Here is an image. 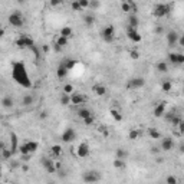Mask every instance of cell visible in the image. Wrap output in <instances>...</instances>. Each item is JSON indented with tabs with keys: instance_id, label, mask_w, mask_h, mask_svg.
I'll return each instance as SVG.
<instances>
[{
	"instance_id": "obj_2",
	"label": "cell",
	"mask_w": 184,
	"mask_h": 184,
	"mask_svg": "<svg viewBox=\"0 0 184 184\" xmlns=\"http://www.w3.org/2000/svg\"><path fill=\"white\" fill-rule=\"evenodd\" d=\"M102 176L98 170H86L82 173V181L85 184H96L101 181Z\"/></svg>"
},
{
	"instance_id": "obj_15",
	"label": "cell",
	"mask_w": 184,
	"mask_h": 184,
	"mask_svg": "<svg viewBox=\"0 0 184 184\" xmlns=\"http://www.w3.org/2000/svg\"><path fill=\"white\" fill-rule=\"evenodd\" d=\"M174 148V141L171 137H165V138H163L161 140V144H160V150L161 151H165V153H168V151H171Z\"/></svg>"
},
{
	"instance_id": "obj_22",
	"label": "cell",
	"mask_w": 184,
	"mask_h": 184,
	"mask_svg": "<svg viewBox=\"0 0 184 184\" xmlns=\"http://www.w3.org/2000/svg\"><path fill=\"white\" fill-rule=\"evenodd\" d=\"M91 115H94V114H92V111H91L89 108H85V106H82V108L78 109V116L82 119V121H84V119H86V118H89Z\"/></svg>"
},
{
	"instance_id": "obj_43",
	"label": "cell",
	"mask_w": 184,
	"mask_h": 184,
	"mask_svg": "<svg viewBox=\"0 0 184 184\" xmlns=\"http://www.w3.org/2000/svg\"><path fill=\"white\" fill-rule=\"evenodd\" d=\"M71 7H72V10H73V12H82V9H81V6H79V2H78V0L72 2Z\"/></svg>"
},
{
	"instance_id": "obj_35",
	"label": "cell",
	"mask_w": 184,
	"mask_h": 184,
	"mask_svg": "<svg viewBox=\"0 0 184 184\" xmlns=\"http://www.w3.org/2000/svg\"><path fill=\"white\" fill-rule=\"evenodd\" d=\"M157 71L161 72V73H165V72H168V63L167 62H158L157 63Z\"/></svg>"
},
{
	"instance_id": "obj_51",
	"label": "cell",
	"mask_w": 184,
	"mask_h": 184,
	"mask_svg": "<svg viewBox=\"0 0 184 184\" xmlns=\"http://www.w3.org/2000/svg\"><path fill=\"white\" fill-rule=\"evenodd\" d=\"M55 168H56V171H61V168H62V164L59 163V161H55Z\"/></svg>"
},
{
	"instance_id": "obj_53",
	"label": "cell",
	"mask_w": 184,
	"mask_h": 184,
	"mask_svg": "<svg viewBox=\"0 0 184 184\" xmlns=\"http://www.w3.org/2000/svg\"><path fill=\"white\" fill-rule=\"evenodd\" d=\"M48 111H42V112H41V118L42 119H45V118H48Z\"/></svg>"
},
{
	"instance_id": "obj_52",
	"label": "cell",
	"mask_w": 184,
	"mask_h": 184,
	"mask_svg": "<svg viewBox=\"0 0 184 184\" xmlns=\"http://www.w3.org/2000/svg\"><path fill=\"white\" fill-rule=\"evenodd\" d=\"M177 45H180V46H184V36H181V35H180V38H178Z\"/></svg>"
},
{
	"instance_id": "obj_37",
	"label": "cell",
	"mask_w": 184,
	"mask_h": 184,
	"mask_svg": "<svg viewBox=\"0 0 184 184\" xmlns=\"http://www.w3.org/2000/svg\"><path fill=\"white\" fill-rule=\"evenodd\" d=\"M59 101H61L62 106H68L69 104H71V98H69V95H66V94H62L61 98H59Z\"/></svg>"
},
{
	"instance_id": "obj_46",
	"label": "cell",
	"mask_w": 184,
	"mask_h": 184,
	"mask_svg": "<svg viewBox=\"0 0 184 184\" xmlns=\"http://www.w3.org/2000/svg\"><path fill=\"white\" fill-rule=\"evenodd\" d=\"M79 2V6H81V9L84 10V9H86V7L89 6V0H78Z\"/></svg>"
},
{
	"instance_id": "obj_49",
	"label": "cell",
	"mask_w": 184,
	"mask_h": 184,
	"mask_svg": "<svg viewBox=\"0 0 184 184\" xmlns=\"http://www.w3.org/2000/svg\"><path fill=\"white\" fill-rule=\"evenodd\" d=\"M163 32H164V27L158 24V26L155 27V33H157V35H160V33H163Z\"/></svg>"
},
{
	"instance_id": "obj_40",
	"label": "cell",
	"mask_w": 184,
	"mask_h": 184,
	"mask_svg": "<svg viewBox=\"0 0 184 184\" xmlns=\"http://www.w3.org/2000/svg\"><path fill=\"white\" fill-rule=\"evenodd\" d=\"M89 9H91L92 12L96 10V9H99L101 7V2H98V0H92V2H89Z\"/></svg>"
},
{
	"instance_id": "obj_4",
	"label": "cell",
	"mask_w": 184,
	"mask_h": 184,
	"mask_svg": "<svg viewBox=\"0 0 184 184\" xmlns=\"http://www.w3.org/2000/svg\"><path fill=\"white\" fill-rule=\"evenodd\" d=\"M7 22H9V24L13 26V27H22L24 24V17L19 10H14V12H12V13L9 14Z\"/></svg>"
},
{
	"instance_id": "obj_31",
	"label": "cell",
	"mask_w": 184,
	"mask_h": 184,
	"mask_svg": "<svg viewBox=\"0 0 184 184\" xmlns=\"http://www.w3.org/2000/svg\"><path fill=\"white\" fill-rule=\"evenodd\" d=\"M51 153H52L53 157H59V155L62 154V147L58 145V144H53V145L51 147Z\"/></svg>"
},
{
	"instance_id": "obj_38",
	"label": "cell",
	"mask_w": 184,
	"mask_h": 184,
	"mask_svg": "<svg viewBox=\"0 0 184 184\" xmlns=\"http://www.w3.org/2000/svg\"><path fill=\"white\" fill-rule=\"evenodd\" d=\"M73 92H75V88H73L72 84H65V85H63V94L71 95V94H73Z\"/></svg>"
},
{
	"instance_id": "obj_30",
	"label": "cell",
	"mask_w": 184,
	"mask_h": 184,
	"mask_svg": "<svg viewBox=\"0 0 184 184\" xmlns=\"http://www.w3.org/2000/svg\"><path fill=\"white\" fill-rule=\"evenodd\" d=\"M109 114H111V116H112V119H115L116 122H121L122 121V115H121V112H119L118 109L112 108L111 111H109Z\"/></svg>"
},
{
	"instance_id": "obj_20",
	"label": "cell",
	"mask_w": 184,
	"mask_h": 184,
	"mask_svg": "<svg viewBox=\"0 0 184 184\" xmlns=\"http://www.w3.org/2000/svg\"><path fill=\"white\" fill-rule=\"evenodd\" d=\"M72 35H73V29L71 26H63L59 30V36H62V38H65V39H71Z\"/></svg>"
},
{
	"instance_id": "obj_13",
	"label": "cell",
	"mask_w": 184,
	"mask_h": 184,
	"mask_svg": "<svg viewBox=\"0 0 184 184\" xmlns=\"http://www.w3.org/2000/svg\"><path fill=\"white\" fill-rule=\"evenodd\" d=\"M165 38H167V45L168 46H170V48H174V46L177 45L180 35H178V32H176V30H170V32H167Z\"/></svg>"
},
{
	"instance_id": "obj_3",
	"label": "cell",
	"mask_w": 184,
	"mask_h": 184,
	"mask_svg": "<svg viewBox=\"0 0 184 184\" xmlns=\"http://www.w3.org/2000/svg\"><path fill=\"white\" fill-rule=\"evenodd\" d=\"M14 43H16L17 48H20V49H29V51H30L33 46H36L33 38H30L29 35H24V33L19 35V38L14 41Z\"/></svg>"
},
{
	"instance_id": "obj_19",
	"label": "cell",
	"mask_w": 184,
	"mask_h": 184,
	"mask_svg": "<svg viewBox=\"0 0 184 184\" xmlns=\"http://www.w3.org/2000/svg\"><path fill=\"white\" fill-rule=\"evenodd\" d=\"M92 92H94L96 96H104L106 94V88L104 84H95V85L92 86Z\"/></svg>"
},
{
	"instance_id": "obj_48",
	"label": "cell",
	"mask_w": 184,
	"mask_h": 184,
	"mask_svg": "<svg viewBox=\"0 0 184 184\" xmlns=\"http://www.w3.org/2000/svg\"><path fill=\"white\" fill-rule=\"evenodd\" d=\"M62 3H63L62 0H52V2H51V6H53V7H58V6H61Z\"/></svg>"
},
{
	"instance_id": "obj_47",
	"label": "cell",
	"mask_w": 184,
	"mask_h": 184,
	"mask_svg": "<svg viewBox=\"0 0 184 184\" xmlns=\"http://www.w3.org/2000/svg\"><path fill=\"white\" fill-rule=\"evenodd\" d=\"M130 56H131V59H138V58H140V52L134 49V51L130 52Z\"/></svg>"
},
{
	"instance_id": "obj_58",
	"label": "cell",
	"mask_w": 184,
	"mask_h": 184,
	"mask_svg": "<svg viewBox=\"0 0 184 184\" xmlns=\"http://www.w3.org/2000/svg\"><path fill=\"white\" fill-rule=\"evenodd\" d=\"M0 29H2V24H0Z\"/></svg>"
},
{
	"instance_id": "obj_55",
	"label": "cell",
	"mask_w": 184,
	"mask_h": 184,
	"mask_svg": "<svg viewBox=\"0 0 184 184\" xmlns=\"http://www.w3.org/2000/svg\"><path fill=\"white\" fill-rule=\"evenodd\" d=\"M49 49H51V48H49L48 45H43V46H42V51H43V52H49Z\"/></svg>"
},
{
	"instance_id": "obj_26",
	"label": "cell",
	"mask_w": 184,
	"mask_h": 184,
	"mask_svg": "<svg viewBox=\"0 0 184 184\" xmlns=\"http://www.w3.org/2000/svg\"><path fill=\"white\" fill-rule=\"evenodd\" d=\"M10 143H12L10 150H12V153L14 154L17 150H19V145H17V135L14 133H10Z\"/></svg>"
},
{
	"instance_id": "obj_24",
	"label": "cell",
	"mask_w": 184,
	"mask_h": 184,
	"mask_svg": "<svg viewBox=\"0 0 184 184\" xmlns=\"http://www.w3.org/2000/svg\"><path fill=\"white\" fill-rule=\"evenodd\" d=\"M84 22H85L86 26H92V24L96 22V17L95 14L92 13V12H89V13H86L85 16H84Z\"/></svg>"
},
{
	"instance_id": "obj_9",
	"label": "cell",
	"mask_w": 184,
	"mask_h": 184,
	"mask_svg": "<svg viewBox=\"0 0 184 184\" xmlns=\"http://www.w3.org/2000/svg\"><path fill=\"white\" fill-rule=\"evenodd\" d=\"M91 154V148H89V144L88 143H81L76 148V155L79 158H86Z\"/></svg>"
},
{
	"instance_id": "obj_45",
	"label": "cell",
	"mask_w": 184,
	"mask_h": 184,
	"mask_svg": "<svg viewBox=\"0 0 184 184\" xmlns=\"http://www.w3.org/2000/svg\"><path fill=\"white\" fill-rule=\"evenodd\" d=\"M94 122H95V116H94V115H91L89 118L84 119V124H85V125H88V127H89V125H92Z\"/></svg>"
},
{
	"instance_id": "obj_14",
	"label": "cell",
	"mask_w": 184,
	"mask_h": 184,
	"mask_svg": "<svg viewBox=\"0 0 184 184\" xmlns=\"http://www.w3.org/2000/svg\"><path fill=\"white\" fill-rule=\"evenodd\" d=\"M168 62L170 63H173V65H183L184 63V55L183 53H174V52H171V53H168Z\"/></svg>"
},
{
	"instance_id": "obj_21",
	"label": "cell",
	"mask_w": 184,
	"mask_h": 184,
	"mask_svg": "<svg viewBox=\"0 0 184 184\" xmlns=\"http://www.w3.org/2000/svg\"><path fill=\"white\" fill-rule=\"evenodd\" d=\"M138 26H140V19H138V16H137L135 13L130 14V17H128V27L138 29Z\"/></svg>"
},
{
	"instance_id": "obj_12",
	"label": "cell",
	"mask_w": 184,
	"mask_h": 184,
	"mask_svg": "<svg viewBox=\"0 0 184 184\" xmlns=\"http://www.w3.org/2000/svg\"><path fill=\"white\" fill-rule=\"evenodd\" d=\"M144 85H145V79L143 76H135V78L130 79V82H128V88L131 89H140Z\"/></svg>"
},
{
	"instance_id": "obj_27",
	"label": "cell",
	"mask_w": 184,
	"mask_h": 184,
	"mask_svg": "<svg viewBox=\"0 0 184 184\" xmlns=\"http://www.w3.org/2000/svg\"><path fill=\"white\" fill-rule=\"evenodd\" d=\"M128 157H130V153L127 150H124V148H118V150H116V158L125 161Z\"/></svg>"
},
{
	"instance_id": "obj_8",
	"label": "cell",
	"mask_w": 184,
	"mask_h": 184,
	"mask_svg": "<svg viewBox=\"0 0 184 184\" xmlns=\"http://www.w3.org/2000/svg\"><path fill=\"white\" fill-rule=\"evenodd\" d=\"M69 98H71V104L72 105H82V104L86 102V96L84 95V94H81V92H73V94H71L69 95Z\"/></svg>"
},
{
	"instance_id": "obj_16",
	"label": "cell",
	"mask_w": 184,
	"mask_h": 184,
	"mask_svg": "<svg viewBox=\"0 0 184 184\" xmlns=\"http://www.w3.org/2000/svg\"><path fill=\"white\" fill-rule=\"evenodd\" d=\"M42 165H43V168L46 170V173H48V174L56 173V168H55V161L49 160V158H43V160H42Z\"/></svg>"
},
{
	"instance_id": "obj_57",
	"label": "cell",
	"mask_w": 184,
	"mask_h": 184,
	"mask_svg": "<svg viewBox=\"0 0 184 184\" xmlns=\"http://www.w3.org/2000/svg\"><path fill=\"white\" fill-rule=\"evenodd\" d=\"M3 36H4V29L2 27V29H0V38H3Z\"/></svg>"
},
{
	"instance_id": "obj_42",
	"label": "cell",
	"mask_w": 184,
	"mask_h": 184,
	"mask_svg": "<svg viewBox=\"0 0 184 184\" xmlns=\"http://www.w3.org/2000/svg\"><path fill=\"white\" fill-rule=\"evenodd\" d=\"M165 184H178V180L176 176H168L167 178H165Z\"/></svg>"
},
{
	"instance_id": "obj_44",
	"label": "cell",
	"mask_w": 184,
	"mask_h": 184,
	"mask_svg": "<svg viewBox=\"0 0 184 184\" xmlns=\"http://www.w3.org/2000/svg\"><path fill=\"white\" fill-rule=\"evenodd\" d=\"M30 52L35 55V58H36V59H41V52H39V48H38V46H33V48L30 49Z\"/></svg>"
},
{
	"instance_id": "obj_56",
	"label": "cell",
	"mask_w": 184,
	"mask_h": 184,
	"mask_svg": "<svg viewBox=\"0 0 184 184\" xmlns=\"http://www.w3.org/2000/svg\"><path fill=\"white\" fill-rule=\"evenodd\" d=\"M164 163V158L163 157H158L157 158V164H163Z\"/></svg>"
},
{
	"instance_id": "obj_41",
	"label": "cell",
	"mask_w": 184,
	"mask_h": 184,
	"mask_svg": "<svg viewBox=\"0 0 184 184\" xmlns=\"http://www.w3.org/2000/svg\"><path fill=\"white\" fill-rule=\"evenodd\" d=\"M19 151H20V154L22 155H29V150H27V145H26V143L24 144H22V145H19Z\"/></svg>"
},
{
	"instance_id": "obj_7",
	"label": "cell",
	"mask_w": 184,
	"mask_h": 184,
	"mask_svg": "<svg viewBox=\"0 0 184 184\" xmlns=\"http://www.w3.org/2000/svg\"><path fill=\"white\" fill-rule=\"evenodd\" d=\"M61 140H62V143H66V144L73 143V141L76 140L75 128H72V127H66L65 130H63V133H62V135H61Z\"/></svg>"
},
{
	"instance_id": "obj_32",
	"label": "cell",
	"mask_w": 184,
	"mask_h": 184,
	"mask_svg": "<svg viewBox=\"0 0 184 184\" xmlns=\"http://www.w3.org/2000/svg\"><path fill=\"white\" fill-rule=\"evenodd\" d=\"M26 145H27V150H29V153H36V150L39 148V144L36 143V141H27L26 143Z\"/></svg>"
},
{
	"instance_id": "obj_23",
	"label": "cell",
	"mask_w": 184,
	"mask_h": 184,
	"mask_svg": "<svg viewBox=\"0 0 184 184\" xmlns=\"http://www.w3.org/2000/svg\"><path fill=\"white\" fill-rule=\"evenodd\" d=\"M68 72H69V71L65 68V66L62 65V63H59V65H58V69H56V78H58V79H63V78H66Z\"/></svg>"
},
{
	"instance_id": "obj_34",
	"label": "cell",
	"mask_w": 184,
	"mask_h": 184,
	"mask_svg": "<svg viewBox=\"0 0 184 184\" xmlns=\"http://www.w3.org/2000/svg\"><path fill=\"white\" fill-rule=\"evenodd\" d=\"M62 65L65 66L68 71H71V69H73L75 68V65H76V61H73V59H66V61H63V62H61Z\"/></svg>"
},
{
	"instance_id": "obj_6",
	"label": "cell",
	"mask_w": 184,
	"mask_h": 184,
	"mask_svg": "<svg viewBox=\"0 0 184 184\" xmlns=\"http://www.w3.org/2000/svg\"><path fill=\"white\" fill-rule=\"evenodd\" d=\"M101 38H102V41L106 42V43L114 42V39H115V27H114L112 24L105 26L102 29V32H101Z\"/></svg>"
},
{
	"instance_id": "obj_33",
	"label": "cell",
	"mask_w": 184,
	"mask_h": 184,
	"mask_svg": "<svg viewBox=\"0 0 184 184\" xmlns=\"http://www.w3.org/2000/svg\"><path fill=\"white\" fill-rule=\"evenodd\" d=\"M173 89V82L171 81H163L161 82V91L163 92H170Z\"/></svg>"
},
{
	"instance_id": "obj_25",
	"label": "cell",
	"mask_w": 184,
	"mask_h": 184,
	"mask_svg": "<svg viewBox=\"0 0 184 184\" xmlns=\"http://www.w3.org/2000/svg\"><path fill=\"white\" fill-rule=\"evenodd\" d=\"M32 104H35V96L30 95V94H27L22 98V105L23 106H30Z\"/></svg>"
},
{
	"instance_id": "obj_50",
	"label": "cell",
	"mask_w": 184,
	"mask_h": 184,
	"mask_svg": "<svg viewBox=\"0 0 184 184\" xmlns=\"http://www.w3.org/2000/svg\"><path fill=\"white\" fill-rule=\"evenodd\" d=\"M160 147H153V148H151V153H153V154H158V153H160Z\"/></svg>"
},
{
	"instance_id": "obj_17",
	"label": "cell",
	"mask_w": 184,
	"mask_h": 184,
	"mask_svg": "<svg viewBox=\"0 0 184 184\" xmlns=\"http://www.w3.org/2000/svg\"><path fill=\"white\" fill-rule=\"evenodd\" d=\"M0 104H2V106H3L4 109H12L14 106V99L12 98L10 95H6V96H3V98H2Z\"/></svg>"
},
{
	"instance_id": "obj_1",
	"label": "cell",
	"mask_w": 184,
	"mask_h": 184,
	"mask_svg": "<svg viewBox=\"0 0 184 184\" xmlns=\"http://www.w3.org/2000/svg\"><path fill=\"white\" fill-rule=\"evenodd\" d=\"M12 79L16 82L19 86L24 89H30L33 86V82L30 79V75L27 72V68L24 62L22 61H13L12 62Z\"/></svg>"
},
{
	"instance_id": "obj_18",
	"label": "cell",
	"mask_w": 184,
	"mask_h": 184,
	"mask_svg": "<svg viewBox=\"0 0 184 184\" xmlns=\"http://www.w3.org/2000/svg\"><path fill=\"white\" fill-rule=\"evenodd\" d=\"M69 43V39H65V38H62V36H58L56 38V41H55V49L56 51H62L63 48H66Z\"/></svg>"
},
{
	"instance_id": "obj_39",
	"label": "cell",
	"mask_w": 184,
	"mask_h": 184,
	"mask_svg": "<svg viewBox=\"0 0 184 184\" xmlns=\"http://www.w3.org/2000/svg\"><path fill=\"white\" fill-rule=\"evenodd\" d=\"M12 155H13V153H12V150L10 148H4L3 151H2V157L4 158V160H9V158H12Z\"/></svg>"
},
{
	"instance_id": "obj_29",
	"label": "cell",
	"mask_w": 184,
	"mask_h": 184,
	"mask_svg": "<svg viewBox=\"0 0 184 184\" xmlns=\"http://www.w3.org/2000/svg\"><path fill=\"white\" fill-rule=\"evenodd\" d=\"M140 137H141V131H140V130H137V128H134V130H131L130 133H128V138H130L131 141L138 140Z\"/></svg>"
},
{
	"instance_id": "obj_11",
	"label": "cell",
	"mask_w": 184,
	"mask_h": 184,
	"mask_svg": "<svg viewBox=\"0 0 184 184\" xmlns=\"http://www.w3.org/2000/svg\"><path fill=\"white\" fill-rule=\"evenodd\" d=\"M127 36L131 42L134 43H140L141 42V35L138 32V29H133V27H127Z\"/></svg>"
},
{
	"instance_id": "obj_5",
	"label": "cell",
	"mask_w": 184,
	"mask_h": 184,
	"mask_svg": "<svg viewBox=\"0 0 184 184\" xmlns=\"http://www.w3.org/2000/svg\"><path fill=\"white\" fill-rule=\"evenodd\" d=\"M170 9H171L170 4L167 3H157L153 9V14L155 17H158V19H161V17H165L170 13Z\"/></svg>"
},
{
	"instance_id": "obj_36",
	"label": "cell",
	"mask_w": 184,
	"mask_h": 184,
	"mask_svg": "<svg viewBox=\"0 0 184 184\" xmlns=\"http://www.w3.org/2000/svg\"><path fill=\"white\" fill-rule=\"evenodd\" d=\"M112 165H114V168H116V170H121V168H124L127 165V163L124 160L115 158V160H114V163H112Z\"/></svg>"
},
{
	"instance_id": "obj_10",
	"label": "cell",
	"mask_w": 184,
	"mask_h": 184,
	"mask_svg": "<svg viewBox=\"0 0 184 184\" xmlns=\"http://www.w3.org/2000/svg\"><path fill=\"white\" fill-rule=\"evenodd\" d=\"M165 108H167V102H165V101H161V102L155 104V106H154V109H153V115L155 116V118H161V116H164V114H165Z\"/></svg>"
},
{
	"instance_id": "obj_54",
	"label": "cell",
	"mask_w": 184,
	"mask_h": 184,
	"mask_svg": "<svg viewBox=\"0 0 184 184\" xmlns=\"http://www.w3.org/2000/svg\"><path fill=\"white\" fill-rule=\"evenodd\" d=\"M4 148H6V144H4L3 141H0V153H2V151H3Z\"/></svg>"
},
{
	"instance_id": "obj_28",
	"label": "cell",
	"mask_w": 184,
	"mask_h": 184,
	"mask_svg": "<svg viewBox=\"0 0 184 184\" xmlns=\"http://www.w3.org/2000/svg\"><path fill=\"white\" fill-rule=\"evenodd\" d=\"M148 135H150V138H153V140H161V138H163L161 133L157 131L155 128H150V130H148Z\"/></svg>"
}]
</instances>
